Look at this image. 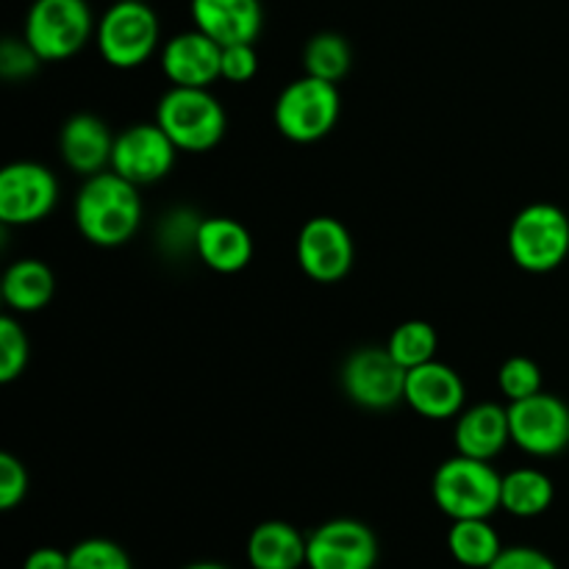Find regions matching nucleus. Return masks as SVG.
<instances>
[{
	"mask_svg": "<svg viewBox=\"0 0 569 569\" xmlns=\"http://www.w3.org/2000/svg\"><path fill=\"white\" fill-rule=\"evenodd\" d=\"M76 226L87 242L98 248H120L137 237L142 226V198L139 187L128 178L117 176L114 170H103L89 176L78 189Z\"/></svg>",
	"mask_w": 569,
	"mask_h": 569,
	"instance_id": "f257e3e1",
	"label": "nucleus"
},
{
	"mask_svg": "<svg viewBox=\"0 0 569 569\" xmlns=\"http://www.w3.org/2000/svg\"><path fill=\"white\" fill-rule=\"evenodd\" d=\"M503 476L489 461L456 453L433 472L431 495L437 509L453 520H489L500 509Z\"/></svg>",
	"mask_w": 569,
	"mask_h": 569,
	"instance_id": "f03ea898",
	"label": "nucleus"
},
{
	"mask_svg": "<svg viewBox=\"0 0 569 569\" xmlns=\"http://www.w3.org/2000/svg\"><path fill=\"white\" fill-rule=\"evenodd\" d=\"M161 22L148 0H114L100 14L94 44L114 70H137L159 50Z\"/></svg>",
	"mask_w": 569,
	"mask_h": 569,
	"instance_id": "7ed1b4c3",
	"label": "nucleus"
},
{
	"mask_svg": "<svg viewBox=\"0 0 569 569\" xmlns=\"http://www.w3.org/2000/svg\"><path fill=\"white\" fill-rule=\"evenodd\" d=\"M156 122L183 153H206L226 137L228 117L209 89L172 87L156 106Z\"/></svg>",
	"mask_w": 569,
	"mask_h": 569,
	"instance_id": "20e7f679",
	"label": "nucleus"
},
{
	"mask_svg": "<svg viewBox=\"0 0 569 569\" xmlns=\"http://www.w3.org/2000/svg\"><path fill=\"white\" fill-rule=\"evenodd\" d=\"M94 28L98 20L87 0H33L22 37L42 61H64L87 48Z\"/></svg>",
	"mask_w": 569,
	"mask_h": 569,
	"instance_id": "39448f33",
	"label": "nucleus"
},
{
	"mask_svg": "<svg viewBox=\"0 0 569 569\" xmlns=\"http://www.w3.org/2000/svg\"><path fill=\"white\" fill-rule=\"evenodd\" d=\"M509 253L520 270L545 276L569 256V217L556 203H531L511 220Z\"/></svg>",
	"mask_w": 569,
	"mask_h": 569,
	"instance_id": "423d86ee",
	"label": "nucleus"
},
{
	"mask_svg": "<svg viewBox=\"0 0 569 569\" xmlns=\"http://www.w3.org/2000/svg\"><path fill=\"white\" fill-rule=\"evenodd\" d=\"M339 111H342V98L337 83L303 76L278 94L272 120L289 142L311 144L326 139L337 128Z\"/></svg>",
	"mask_w": 569,
	"mask_h": 569,
	"instance_id": "0eeeda50",
	"label": "nucleus"
},
{
	"mask_svg": "<svg viewBox=\"0 0 569 569\" xmlns=\"http://www.w3.org/2000/svg\"><path fill=\"white\" fill-rule=\"evenodd\" d=\"M342 389L367 411H389L403 400L406 370L383 348H359L342 365Z\"/></svg>",
	"mask_w": 569,
	"mask_h": 569,
	"instance_id": "6e6552de",
	"label": "nucleus"
},
{
	"mask_svg": "<svg viewBox=\"0 0 569 569\" xmlns=\"http://www.w3.org/2000/svg\"><path fill=\"white\" fill-rule=\"evenodd\" d=\"M511 442L528 456L550 459L569 448V406L550 392L509 403Z\"/></svg>",
	"mask_w": 569,
	"mask_h": 569,
	"instance_id": "1a4fd4ad",
	"label": "nucleus"
},
{
	"mask_svg": "<svg viewBox=\"0 0 569 569\" xmlns=\"http://www.w3.org/2000/svg\"><path fill=\"white\" fill-rule=\"evenodd\" d=\"M59 203V181L37 161H11L0 170V222L33 226Z\"/></svg>",
	"mask_w": 569,
	"mask_h": 569,
	"instance_id": "9d476101",
	"label": "nucleus"
},
{
	"mask_svg": "<svg viewBox=\"0 0 569 569\" xmlns=\"http://www.w3.org/2000/svg\"><path fill=\"white\" fill-rule=\"evenodd\" d=\"M378 537L370 526L353 517H337L309 533L306 567L309 569H376Z\"/></svg>",
	"mask_w": 569,
	"mask_h": 569,
	"instance_id": "9b49d317",
	"label": "nucleus"
},
{
	"mask_svg": "<svg viewBox=\"0 0 569 569\" xmlns=\"http://www.w3.org/2000/svg\"><path fill=\"white\" fill-rule=\"evenodd\" d=\"M298 264L311 281L337 283L353 270L356 244L348 226L337 217H311L298 233Z\"/></svg>",
	"mask_w": 569,
	"mask_h": 569,
	"instance_id": "f8f14e48",
	"label": "nucleus"
},
{
	"mask_svg": "<svg viewBox=\"0 0 569 569\" xmlns=\"http://www.w3.org/2000/svg\"><path fill=\"white\" fill-rule=\"evenodd\" d=\"M178 148L159 122H137L117 133L111 150V167L117 176L128 178L137 187L161 181L176 164Z\"/></svg>",
	"mask_w": 569,
	"mask_h": 569,
	"instance_id": "ddd939ff",
	"label": "nucleus"
},
{
	"mask_svg": "<svg viewBox=\"0 0 569 569\" xmlns=\"http://www.w3.org/2000/svg\"><path fill=\"white\" fill-rule=\"evenodd\" d=\"M403 403L426 420H450L465 411L467 387L453 367L433 359L406 370Z\"/></svg>",
	"mask_w": 569,
	"mask_h": 569,
	"instance_id": "4468645a",
	"label": "nucleus"
},
{
	"mask_svg": "<svg viewBox=\"0 0 569 569\" xmlns=\"http://www.w3.org/2000/svg\"><path fill=\"white\" fill-rule=\"evenodd\" d=\"M161 72L172 87L209 89L222 78V44L198 28L176 33L161 44Z\"/></svg>",
	"mask_w": 569,
	"mask_h": 569,
	"instance_id": "2eb2a0df",
	"label": "nucleus"
},
{
	"mask_svg": "<svg viewBox=\"0 0 569 569\" xmlns=\"http://www.w3.org/2000/svg\"><path fill=\"white\" fill-rule=\"evenodd\" d=\"M189 14L194 28L222 48L256 42L264 26L261 0H189Z\"/></svg>",
	"mask_w": 569,
	"mask_h": 569,
	"instance_id": "dca6fc26",
	"label": "nucleus"
},
{
	"mask_svg": "<svg viewBox=\"0 0 569 569\" xmlns=\"http://www.w3.org/2000/svg\"><path fill=\"white\" fill-rule=\"evenodd\" d=\"M117 133L98 114H72L59 131V150L64 164L78 176L89 178L111 167Z\"/></svg>",
	"mask_w": 569,
	"mask_h": 569,
	"instance_id": "f3484780",
	"label": "nucleus"
},
{
	"mask_svg": "<svg viewBox=\"0 0 569 569\" xmlns=\"http://www.w3.org/2000/svg\"><path fill=\"white\" fill-rule=\"evenodd\" d=\"M194 253L209 270L233 276L253 259V237L233 217H203L194 237Z\"/></svg>",
	"mask_w": 569,
	"mask_h": 569,
	"instance_id": "a211bd4d",
	"label": "nucleus"
},
{
	"mask_svg": "<svg viewBox=\"0 0 569 569\" xmlns=\"http://www.w3.org/2000/svg\"><path fill=\"white\" fill-rule=\"evenodd\" d=\"M453 442L456 453L470 456V459L492 461L511 442L509 406L503 409L498 403H476L470 409H465L456 417Z\"/></svg>",
	"mask_w": 569,
	"mask_h": 569,
	"instance_id": "6ab92c4d",
	"label": "nucleus"
},
{
	"mask_svg": "<svg viewBox=\"0 0 569 569\" xmlns=\"http://www.w3.org/2000/svg\"><path fill=\"white\" fill-rule=\"evenodd\" d=\"M309 537L283 520H267L250 531L248 565L250 569H300L306 567Z\"/></svg>",
	"mask_w": 569,
	"mask_h": 569,
	"instance_id": "aec40b11",
	"label": "nucleus"
},
{
	"mask_svg": "<svg viewBox=\"0 0 569 569\" xmlns=\"http://www.w3.org/2000/svg\"><path fill=\"white\" fill-rule=\"evenodd\" d=\"M6 306L17 315H33L42 311L44 306L53 300L56 278L44 261L39 259H22L14 261L9 270L3 272V283H0Z\"/></svg>",
	"mask_w": 569,
	"mask_h": 569,
	"instance_id": "412c9836",
	"label": "nucleus"
},
{
	"mask_svg": "<svg viewBox=\"0 0 569 569\" xmlns=\"http://www.w3.org/2000/svg\"><path fill=\"white\" fill-rule=\"evenodd\" d=\"M556 487L548 472L537 467H520L503 476V492H500V509L509 511L520 520H533L553 506Z\"/></svg>",
	"mask_w": 569,
	"mask_h": 569,
	"instance_id": "4be33fe9",
	"label": "nucleus"
},
{
	"mask_svg": "<svg viewBox=\"0 0 569 569\" xmlns=\"http://www.w3.org/2000/svg\"><path fill=\"white\" fill-rule=\"evenodd\" d=\"M448 550L456 565L467 569H489L503 545L489 520H453L448 531Z\"/></svg>",
	"mask_w": 569,
	"mask_h": 569,
	"instance_id": "5701e85b",
	"label": "nucleus"
},
{
	"mask_svg": "<svg viewBox=\"0 0 569 569\" xmlns=\"http://www.w3.org/2000/svg\"><path fill=\"white\" fill-rule=\"evenodd\" d=\"M353 64V50L342 33L322 31L306 42L303 48V70L306 76L322 78V81H342Z\"/></svg>",
	"mask_w": 569,
	"mask_h": 569,
	"instance_id": "b1692460",
	"label": "nucleus"
},
{
	"mask_svg": "<svg viewBox=\"0 0 569 569\" xmlns=\"http://www.w3.org/2000/svg\"><path fill=\"white\" fill-rule=\"evenodd\" d=\"M439 337L433 331L431 322L426 320H406L389 333L387 350L392 353V359L398 361L403 370H411V367H420L426 361L437 359Z\"/></svg>",
	"mask_w": 569,
	"mask_h": 569,
	"instance_id": "393cba45",
	"label": "nucleus"
},
{
	"mask_svg": "<svg viewBox=\"0 0 569 569\" xmlns=\"http://www.w3.org/2000/svg\"><path fill=\"white\" fill-rule=\"evenodd\" d=\"M31 342L11 315L0 317V383H11L26 372Z\"/></svg>",
	"mask_w": 569,
	"mask_h": 569,
	"instance_id": "a878e982",
	"label": "nucleus"
},
{
	"mask_svg": "<svg viewBox=\"0 0 569 569\" xmlns=\"http://www.w3.org/2000/svg\"><path fill=\"white\" fill-rule=\"evenodd\" d=\"M498 389L509 403L515 400H526L531 395L542 392V370L528 356H511L503 361L498 372Z\"/></svg>",
	"mask_w": 569,
	"mask_h": 569,
	"instance_id": "bb28decb",
	"label": "nucleus"
},
{
	"mask_svg": "<svg viewBox=\"0 0 569 569\" xmlns=\"http://www.w3.org/2000/svg\"><path fill=\"white\" fill-rule=\"evenodd\" d=\"M67 553H70V569H133L126 550L103 537L81 539Z\"/></svg>",
	"mask_w": 569,
	"mask_h": 569,
	"instance_id": "cd10ccee",
	"label": "nucleus"
},
{
	"mask_svg": "<svg viewBox=\"0 0 569 569\" xmlns=\"http://www.w3.org/2000/svg\"><path fill=\"white\" fill-rule=\"evenodd\" d=\"M42 59L37 50L26 42V37H9L0 44V76L6 81H26L39 70Z\"/></svg>",
	"mask_w": 569,
	"mask_h": 569,
	"instance_id": "c85d7f7f",
	"label": "nucleus"
},
{
	"mask_svg": "<svg viewBox=\"0 0 569 569\" xmlns=\"http://www.w3.org/2000/svg\"><path fill=\"white\" fill-rule=\"evenodd\" d=\"M28 470L14 453H0V509L11 511L26 500Z\"/></svg>",
	"mask_w": 569,
	"mask_h": 569,
	"instance_id": "c756f323",
	"label": "nucleus"
},
{
	"mask_svg": "<svg viewBox=\"0 0 569 569\" xmlns=\"http://www.w3.org/2000/svg\"><path fill=\"white\" fill-rule=\"evenodd\" d=\"M256 72H259V53H256L253 42L222 48V78L228 83H248L253 81Z\"/></svg>",
	"mask_w": 569,
	"mask_h": 569,
	"instance_id": "7c9ffc66",
	"label": "nucleus"
},
{
	"mask_svg": "<svg viewBox=\"0 0 569 569\" xmlns=\"http://www.w3.org/2000/svg\"><path fill=\"white\" fill-rule=\"evenodd\" d=\"M489 569H559L545 550L528 548V545H515V548L500 550L498 559Z\"/></svg>",
	"mask_w": 569,
	"mask_h": 569,
	"instance_id": "2f4dec72",
	"label": "nucleus"
},
{
	"mask_svg": "<svg viewBox=\"0 0 569 569\" xmlns=\"http://www.w3.org/2000/svg\"><path fill=\"white\" fill-rule=\"evenodd\" d=\"M22 569H70V553L59 548H37L26 556Z\"/></svg>",
	"mask_w": 569,
	"mask_h": 569,
	"instance_id": "473e14b6",
	"label": "nucleus"
},
{
	"mask_svg": "<svg viewBox=\"0 0 569 569\" xmlns=\"http://www.w3.org/2000/svg\"><path fill=\"white\" fill-rule=\"evenodd\" d=\"M183 569H228L226 565H217V561H194V565L183 567Z\"/></svg>",
	"mask_w": 569,
	"mask_h": 569,
	"instance_id": "72a5a7b5",
	"label": "nucleus"
}]
</instances>
